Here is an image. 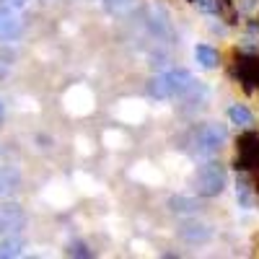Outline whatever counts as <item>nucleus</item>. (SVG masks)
Returning a JSON list of instances; mask_svg holds the SVG:
<instances>
[{
	"label": "nucleus",
	"instance_id": "obj_21",
	"mask_svg": "<svg viewBox=\"0 0 259 259\" xmlns=\"http://www.w3.org/2000/svg\"><path fill=\"white\" fill-rule=\"evenodd\" d=\"M6 119V104H3V99H0V122Z\"/></svg>",
	"mask_w": 259,
	"mask_h": 259
},
{
	"label": "nucleus",
	"instance_id": "obj_6",
	"mask_svg": "<svg viewBox=\"0 0 259 259\" xmlns=\"http://www.w3.org/2000/svg\"><path fill=\"white\" fill-rule=\"evenodd\" d=\"M24 36V24L18 21L11 6H0V39L3 41H16Z\"/></svg>",
	"mask_w": 259,
	"mask_h": 259
},
{
	"label": "nucleus",
	"instance_id": "obj_9",
	"mask_svg": "<svg viewBox=\"0 0 259 259\" xmlns=\"http://www.w3.org/2000/svg\"><path fill=\"white\" fill-rule=\"evenodd\" d=\"M21 187V171L13 166L0 168V197H8Z\"/></svg>",
	"mask_w": 259,
	"mask_h": 259
},
{
	"label": "nucleus",
	"instance_id": "obj_7",
	"mask_svg": "<svg viewBox=\"0 0 259 259\" xmlns=\"http://www.w3.org/2000/svg\"><path fill=\"white\" fill-rule=\"evenodd\" d=\"M26 226V215L18 205H3L0 207V233L8 236V233H16Z\"/></svg>",
	"mask_w": 259,
	"mask_h": 259
},
{
	"label": "nucleus",
	"instance_id": "obj_14",
	"mask_svg": "<svg viewBox=\"0 0 259 259\" xmlns=\"http://www.w3.org/2000/svg\"><path fill=\"white\" fill-rule=\"evenodd\" d=\"M228 119H231V124H236V127H249L251 124V112L246 109L244 104H233L231 109H228Z\"/></svg>",
	"mask_w": 259,
	"mask_h": 259
},
{
	"label": "nucleus",
	"instance_id": "obj_15",
	"mask_svg": "<svg viewBox=\"0 0 259 259\" xmlns=\"http://www.w3.org/2000/svg\"><path fill=\"white\" fill-rule=\"evenodd\" d=\"M45 197H47V202H52V205H57V207H65V205H68V202L73 200V194H70L68 189H65V187L55 184L52 189H47Z\"/></svg>",
	"mask_w": 259,
	"mask_h": 259
},
{
	"label": "nucleus",
	"instance_id": "obj_3",
	"mask_svg": "<svg viewBox=\"0 0 259 259\" xmlns=\"http://www.w3.org/2000/svg\"><path fill=\"white\" fill-rule=\"evenodd\" d=\"M228 143V130L218 122H210V124H202L194 135V153L202 156V158H212L218 150Z\"/></svg>",
	"mask_w": 259,
	"mask_h": 259
},
{
	"label": "nucleus",
	"instance_id": "obj_13",
	"mask_svg": "<svg viewBox=\"0 0 259 259\" xmlns=\"http://www.w3.org/2000/svg\"><path fill=\"white\" fill-rule=\"evenodd\" d=\"M133 177L138 179V182H143V184H158L163 177H161V171L156 168V166H150V163H138L135 168H133Z\"/></svg>",
	"mask_w": 259,
	"mask_h": 259
},
{
	"label": "nucleus",
	"instance_id": "obj_8",
	"mask_svg": "<svg viewBox=\"0 0 259 259\" xmlns=\"http://www.w3.org/2000/svg\"><path fill=\"white\" fill-rule=\"evenodd\" d=\"M117 119L127 122V124H138L145 119V104L138 99H124L117 106Z\"/></svg>",
	"mask_w": 259,
	"mask_h": 259
},
{
	"label": "nucleus",
	"instance_id": "obj_19",
	"mask_svg": "<svg viewBox=\"0 0 259 259\" xmlns=\"http://www.w3.org/2000/svg\"><path fill=\"white\" fill-rule=\"evenodd\" d=\"M6 6H11V8H24L26 6V0H3Z\"/></svg>",
	"mask_w": 259,
	"mask_h": 259
},
{
	"label": "nucleus",
	"instance_id": "obj_10",
	"mask_svg": "<svg viewBox=\"0 0 259 259\" xmlns=\"http://www.w3.org/2000/svg\"><path fill=\"white\" fill-rule=\"evenodd\" d=\"M192 55H194V62H197L202 70H215L218 68V52H215L210 45H197Z\"/></svg>",
	"mask_w": 259,
	"mask_h": 259
},
{
	"label": "nucleus",
	"instance_id": "obj_1",
	"mask_svg": "<svg viewBox=\"0 0 259 259\" xmlns=\"http://www.w3.org/2000/svg\"><path fill=\"white\" fill-rule=\"evenodd\" d=\"M194 75L184 68H174V70H166L158 73L148 80V96L150 99H177L184 96L187 91L194 89Z\"/></svg>",
	"mask_w": 259,
	"mask_h": 259
},
{
	"label": "nucleus",
	"instance_id": "obj_20",
	"mask_svg": "<svg viewBox=\"0 0 259 259\" xmlns=\"http://www.w3.org/2000/svg\"><path fill=\"white\" fill-rule=\"evenodd\" d=\"M6 65H8V62H3V60H0V80H3V78L8 75V68H6Z\"/></svg>",
	"mask_w": 259,
	"mask_h": 259
},
{
	"label": "nucleus",
	"instance_id": "obj_4",
	"mask_svg": "<svg viewBox=\"0 0 259 259\" xmlns=\"http://www.w3.org/2000/svg\"><path fill=\"white\" fill-rule=\"evenodd\" d=\"M94 94L85 89V85H73V89L65 94V109H68L73 117H85L94 112Z\"/></svg>",
	"mask_w": 259,
	"mask_h": 259
},
{
	"label": "nucleus",
	"instance_id": "obj_17",
	"mask_svg": "<svg viewBox=\"0 0 259 259\" xmlns=\"http://www.w3.org/2000/svg\"><path fill=\"white\" fill-rule=\"evenodd\" d=\"M68 251L70 254H75V256H94V251L85 246V244H80V241H73L70 246H68Z\"/></svg>",
	"mask_w": 259,
	"mask_h": 259
},
{
	"label": "nucleus",
	"instance_id": "obj_5",
	"mask_svg": "<svg viewBox=\"0 0 259 259\" xmlns=\"http://www.w3.org/2000/svg\"><path fill=\"white\" fill-rule=\"evenodd\" d=\"M177 236L182 241L192 244V246H200V244H207L212 239V228L202 221H184L179 228H177Z\"/></svg>",
	"mask_w": 259,
	"mask_h": 259
},
{
	"label": "nucleus",
	"instance_id": "obj_16",
	"mask_svg": "<svg viewBox=\"0 0 259 259\" xmlns=\"http://www.w3.org/2000/svg\"><path fill=\"white\" fill-rule=\"evenodd\" d=\"M104 143L109 145V148H122V143H124V135H122V133H112V130H109V133L104 135Z\"/></svg>",
	"mask_w": 259,
	"mask_h": 259
},
{
	"label": "nucleus",
	"instance_id": "obj_12",
	"mask_svg": "<svg viewBox=\"0 0 259 259\" xmlns=\"http://www.w3.org/2000/svg\"><path fill=\"white\" fill-rule=\"evenodd\" d=\"M24 239H18V236H3L0 239V259H8V256H18L21 251H24Z\"/></svg>",
	"mask_w": 259,
	"mask_h": 259
},
{
	"label": "nucleus",
	"instance_id": "obj_18",
	"mask_svg": "<svg viewBox=\"0 0 259 259\" xmlns=\"http://www.w3.org/2000/svg\"><path fill=\"white\" fill-rule=\"evenodd\" d=\"M133 0H106V8H112V11H122V8H127Z\"/></svg>",
	"mask_w": 259,
	"mask_h": 259
},
{
	"label": "nucleus",
	"instance_id": "obj_11",
	"mask_svg": "<svg viewBox=\"0 0 259 259\" xmlns=\"http://www.w3.org/2000/svg\"><path fill=\"white\" fill-rule=\"evenodd\" d=\"M197 200L194 197H187V194H174V197H168V210L171 212H179V215H184V212H197Z\"/></svg>",
	"mask_w": 259,
	"mask_h": 259
},
{
	"label": "nucleus",
	"instance_id": "obj_2",
	"mask_svg": "<svg viewBox=\"0 0 259 259\" xmlns=\"http://www.w3.org/2000/svg\"><path fill=\"white\" fill-rule=\"evenodd\" d=\"M228 187V174L221 163H205L192 174V189L197 197H218L223 194V189Z\"/></svg>",
	"mask_w": 259,
	"mask_h": 259
}]
</instances>
